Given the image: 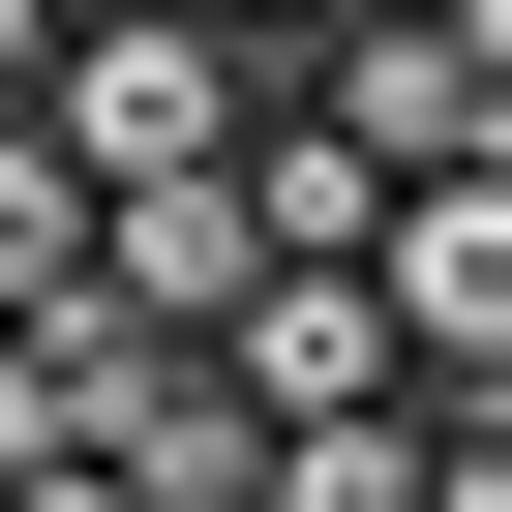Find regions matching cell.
Wrapping results in <instances>:
<instances>
[{
    "instance_id": "6da1fadb",
    "label": "cell",
    "mask_w": 512,
    "mask_h": 512,
    "mask_svg": "<svg viewBox=\"0 0 512 512\" xmlns=\"http://www.w3.org/2000/svg\"><path fill=\"white\" fill-rule=\"evenodd\" d=\"M241 121H272V61L211 31V0H61V61H31V151L121 211V181H211Z\"/></svg>"
},
{
    "instance_id": "277c9868",
    "label": "cell",
    "mask_w": 512,
    "mask_h": 512,
    "mask_svg": "<svg viewBox=\"0 0 512 512\" xmlns=\"http://www.w3.org/2000/svg\"><path fill=\"white\" fill-rule=\"evenodd\" d=\"M181 362H211L241 422H362V392H392V332H362V272H241V302H211Z\"/></svg>"
},
{
    "instance_id": "7a4b0ae2",
    "label": "cell",
    "mask_w": 512,
    "mask_h": 512,
    "mask_svg": "<svg viewBox=\"0 0 512 512\" xmlns=\"http://www.w3.org/2000/svg\"><path fill=\"white\" fill-rule=\"evenodd\" d=\"M302 121L362 181H482L512 151V0H332V31H302Z\"/></svg>"
},
{
    "instance_id": "8992f818",
    "label": "cell",
    "mask_w": 512,
    "mask_h": 512,
    "mask_svg": "<svg viewBox=\"0 0 512 512\" xmlns=\"http://www.w3.org/2000/svg\"><path fill=\"white\" fill-rule=\"evenodd\" d=\"M31 61H61V0H0V121H31Z\"/></svg>"
},
{
    "instance_id": "5b68a950",
    "label": "cell",
    "mask_w": 512,
    "mask_h": 512,
    "mask_svg": "<svg viewBox=\"0 0 512 512\" xmlns=\"http://www.w3.org/2000/svg\"><path fill=\"white\" fill-rule=\"evenodd\" d=\"M61 272H91V181H61V151H31V121H0V332H31V302H61Z\"/></svg>"
},
{
    "instance_id": "52a82bcc",
    "label": "cell",
    "mask_w": 512,
    "mask_h": 512,
    "mask_svg": "<svg viewBox=\"0 0 512 512\" xmlns=\"http://www.w3.org/2000/svg\"><path fill=\"white\" fill-rule=\"evenodd\" d=\"M211 31H241V61H302V31H332V0H211Z\"/></svg>"
},
{
    "instance_id": "3957f363",
    "label": "cell",
    "mask_w": 512,
    "mask_h": 512,
    "mask_svg": "<svg viewBox=\"0 0 512 512\" xmlns=\"http://www.w3.org/2000/svg\"><path fill=\"white\" fill-rule=\"evenodd\" d=\"M362 332H392V392L512 422V151H482V181H392V211H362Z\"/></svg>"
}]
</instances>
